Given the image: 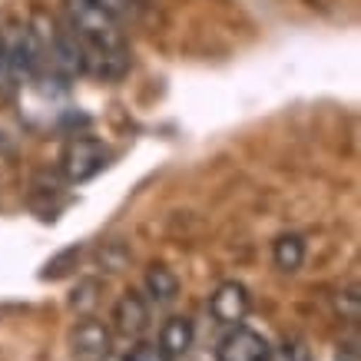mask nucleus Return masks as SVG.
<instances>
[{
    "mask_svg": "<svg viewBox=\"0 0 361 361\" xmlns=\"http://www.w3.org/2000/svg\"><path fill=\"white\" fill-rule=\"evenodd\" d=\"M252 308V298H249V288L242 282H222L212 295H209V312L219 325H239L242 318L249 315Z\"/></svg>",
    "mask_w": 361,
    "mask_h": 361,
    "instance_id": "obj_6",
    "label": "nucleus"
},
{
    "mask_svg": "<svg viewBox=\"0 0 361 361\" xmlns=\"http://www.w3.org/2000/svg\"><path fill=\"white\" fill-rule=\"evenodd\" d=\"M123 361H173V358H169L159 345H153V341H136V345L123 355Z\"/></svg>",
    "mask_w": 361,
    "mask_h": 361,
    "instance_id": "obj_11",
    "label": "nucleus"
},
{
    "mask_svg": "<svg viewBox=\"0 0 361 361\" xmlns=\"http://www.w3.org/2000/svg\"><path fill=\"white\" fill-rule=\"evenodd\" d=\"M106 166H110V149L103 140H93V136L70 140L60 153V169H63L66 183H87Z\"/></svg>",
    "mask_w": 361,
    "mask_h": 361,
    "instance_id": "obj_2",
    "label": "nucleus"
},
{
    "mask_svg": "<svg viewBox=\"0 0 361 361\" xmlns=\"http://www.w3.org/2000/svg\"><path fill=\"white\" fill-rule=\"evenodd\" d=\"M272 262L279 272H298L305 262V239L295 232H285L272 242Z\"/></svg>",
    "mask_w": 361,
    "mask_h": 361,
    "instance_id": "obj_9",
    "label": "nucleus"
},
{
    "mask_svg": "<svg viewBox=\"0 0 361 361\" xmlns=\"http://www.w3.org/2000/svg\"><path fill=\"white\" fill-rule=\"evenodd\" d=\"M146 292H149V298H153L156 305H166V302H173L179 295V279L166 265H149V272H146Z\"/></svg>",
    "mask_w": 361,
    "mask_h": 361,
    "instance_id": "obj_10",
    "label": "nucleus"
},
{
    "mask_svg": "<svg viewBox=\"0 0 361 361\" xmlns=\"http://www.w3.org/2000/svg\"><path fill=\"white\" fill-rule=\"evenodd\" d=\"M269 361H295V348H292V345L272 348V351H269Z\"/></svg>",
    "mask_w": 361,
    "mask_h": 361,
    "instance_id": "obj_13",
    "label": "nucleus"
},
{
    "mask_svg": "<svg viewBox=\"0 0 361 361\" xmlns=\"http://www.w3.org/2000/svg\"><path fill=\"white\" fill-rule=\"evenodd\" d=\"M0 83H7V77H4V37H0Z\"/></svg>",
    "mask_w": 361,
    "mask_h": 361,
    "instance_id": "obj_14",
    "label": "nucleus"
},
{
    "mask_svg": "<svg viewBox=\"0 0 361 361\" xmlns=\"http://www.w3.org/2000/svg\"><path fill=\"white\" fill-rule=\"evenodd\" d=\"M87 4H93V7H99V11L113 13V17H116V20H120L123 13L130 11V4H133V0H87Z\"/></svg>",
    "mask_w": 361,
    "mask_h": 361,
    "instance_id": "obj_12",
    "label": "nucleus"
},
{
    "mask_svg": "<svg viewBox=\"0 0 361 361\" xmlns=\"http://www.w3.org/2000/svg\"><path fill=\"white\" fill-rule=\"evenodd\" d=\"M4 77L13 80V83L37 77V54H33V37L27 23L13 27L4 37Z\"/></svg>",
    "mask_w": 361,
    "mask_h": 361,
    "instance_id": "obj_3",
    "label": "nucleus"
},
{
    "mask_svg": "<svg viewBox=\"0 0 361 361\" xmlns=\"http://www.w3.org/2000/svg\"><path fill=\"white\" fill-rule=\"evenodd\" d=\"M272 345L265 341V335L245 329V325H232L216 341V361H269Z\"/></svg>",
    "mask_w": 361,
    "mask_h": 361,
    "instance_id": "obj_5",
    "label": "nucleus"
},
{
    "mask_svg": "<svg viewBox=\"0 0 361 361\" xmlns=\"http://www.w3.org/2000/svg\"><path fill=\"white\" fill-rule=\"evenodd\" d=\"M192 341H196V325H192V318L186 315H173L163 322V331H159V348L169 355V358H183L189 348H192Z\"/></svg>",
    "mask_w": 361,
    "mask_h": 361,
    "instance_id": "obj_8",
    "label": "nucleus"
},
{
    "mask_svg": "<svg viewBox=\"0 0 361 361\" xmlns=\"http://www.w3.org/2000/svg\"><path fill=\"white\" fill-rule=\"evenodd\" d=\"M149 329V302L140 292H123L120 302L113 305V329L123 338H140Z\"/></svg>",
    "mask_w": 361,
    "mask_h": 361,
    "instance_id": "obj_7",
    "label": "nucleus"
},
{
    "mask_svg": "<svg viewBox=\"0 0 361 361\" xmlns=\"http://www.w3.org/2000/svg\"><path fill=\"white\" fill-rule=\"evenodd\" d=\"M63 27L77 44L80 73L97 80H120L130 70V50L113 13L87 0H63Z\"/></svg>",
    "mask_w": 361,
    "mask_h": 361,
    "instance_id": "obj_1",
    "label": "nucleus"
},
{
    "mask_svg": "<svg viewBox=\"0 0 361 361\" xmlns=\"http://www.w3.org/2000/svg\"><path fill=\"white\" fill-rule=\"evenodd\" d=\"M113 351V331L97 318H83L70 331V355L77 361H106Z\"/></svg>",
    "mask_w": 361,
    "mask_h": 361,
    "instance_id": "obj_4",
    "label": "nucleus"
}]
</instances>
